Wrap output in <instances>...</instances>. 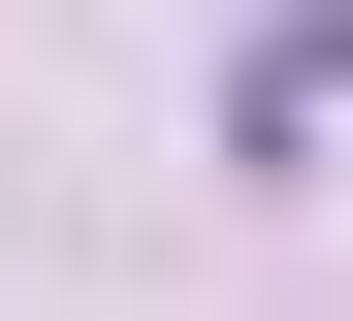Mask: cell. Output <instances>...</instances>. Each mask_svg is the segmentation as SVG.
Wrapping results in <instances>:
<instances>
[{"mask_svg":"<svg viewBox=\"0 0 353 321\" xmlns=\"http://www.w3.org/2000/svg\"><path fill=\"white\" fill-rule=\"evenodd\" d=\"M321 97H353V0H257V64H225V161H321Z\"/></svg>","mask_w":353,"mask_h":321,"instance_id":"cell-1","label":"cell"}]
</instances>
